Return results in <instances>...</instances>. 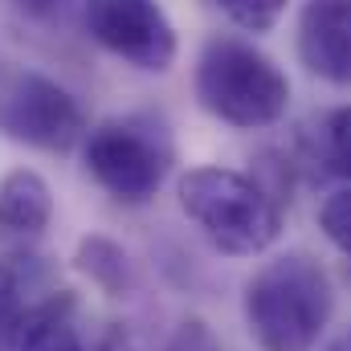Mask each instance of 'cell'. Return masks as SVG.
I'll use <instances>...</instances> for the list:
<instances>
[{
    "mask_svg": "<svg viewBox=\"0 0 351 351\" xmlns=\"http://www.w3.org/2000/svg\"><path fill=\"white\" fill-rule=\"evenodd\" d=\"M0 127L29 147L70 152L86 135V114L78 98L45 74H21L0 102Z\"/></svg>",
    "mask_w": 351,
    "mask_h": 351,
    "instance_id": "8992f818",
    "label": "cell"
},
{
    "mask_svg": "<svg viewBox=\"0 0 351 351\" xmlns=\"http://www.w3.org/2000/svg\"><path fill=\"white\" fill-rule=\"evenodd\" d=\"M241 311L262 351H315L331 323L335 290L311 254H278L245 282Z\"/></svg>",
    "mask_w": 351,
    "mask_h": 351,
    "instance_id": "6da1fadb",
    "label": "cell"
},
{
    "mask_svg": "<svg viewBox=\"0 0 351 351\" xmlns=\"http://www.w3.org/2000/svg\"><path fill=\"white\" fill-rule=\"evenodd\" d=\"M327 351H351V331H343V335H339V339H335Z\"/></svg>",
    "mask_w": 351,
    "mask_h": 351,
    "instance_id": "ac0fdd59",
    "label": "cell"
},
{
    "mask_svg": "<svg viewBox=\"0 0 351 351\" xmlns=\"http://www.w3.org/2000/svg\"><path fill=\"white\" fill-rule=\"evenodd\" d=\"M184 217L229 258H258L282 237V200L233 168H192L180 176Z\"/></svg>",
    "mask_w": 351,
    "mask_h": 351,
    "instance_id": "7a4b0ae2",
    "label": "cell"
},
{
    "mask_svg": "<svg viewBox=\"0 0 351 351\" xmlns=\"http://www.w3.org/2000/svg\"><path fill=\"white\" fill-rule=\"evenodd\" d=\"M164 351H225V348H221L217 331H213L200 315H188V319L176 323V331L168 335Z\"/></svg>",
    "mask_w": 351,
    "mask_h": 351,
    "instance_id": "9a60e30c",
    "label": "cell"
},
{
    "mask_svg": "<svg viewBox=\"0 0 351 351\" xmlns=\"http://www.w3.org/2000/svg\"><path fill=\"white\" fill-rule=\"evenodd\" d=\"M82 156H86V172L110 200L139 208L160 192L172 168V139L160 123L139 114L106 119L86 135Z\"/></svg>",
    "mask_w": 351,
    "mask_h": 351,
    "instance_id": "277c9868",
    "label": "cell"
},
{
    "mask_svg": "<svg viewBox=\"0 0 351 351\" xmlns=\"http://www.w3.org/2000/svg\"><path fill=\"white\" fill-rule=\"evenodd\" d=\"M0 351H90L78 327L74 290H49L45 298H33L12 323Z\"/></svg>",
    "mask_w": 351,
    "mask_h": 351,
    "instance_id": "ba28073f",
    "label": "cell"
},
{
    "mask_svg": "<svg viewBox=\"0 0 351 351\" xmlns=\"http://www.w3.org/2000/svg\"><path fill=\"white\" fill-rule=\"evenodd\" d=\"M53 221V192L33 168H12L0 180V237L33 241Z\"/></svg>",
    "mask_w": 351,
    "mask_h": 351,
    "instance_id": "9c48e42d",
    "label": "cell"
},
{
    "mask_svg": "<svg viewBox=\"0 0 351 351\" xmlns=\"http://www.w3.org/2000/svg\"><path fill=\"white\" fill-rule=\"evenodd\" d=\"M25 12H37V16H49V12H58L66 0H16Z\"/></svg>",
    "mask_w": 351,
    "mask_h": 351,
    "instance_id": "e0dca14e",
    "label": "cell"
},
{
    "mask_svg": "<svg viewBox=\"0 0 351 351\" xmlns=\"http://www.w3.org/2000/svg\"><path fill=\"white\" fill-rule=\"evenodd\" d=\"M323 160L335 176L351 180V106H339L323 119Z\"/></svg>",
    "mask_w": 351,
    "mask_h": 351,
    "instance_id": "7c38bea8",
    "label": "cell"
},
{
    "mask_svg": "<svg viewBox=\"0 0 351 351\" xmlns=\"http://www.w3.org/2000/svg\"><path fill=\"white\" fill-rule=\"evenodd\" d=\"M196 98L213 119L254 131V127H269L286 114L290 82L254 45H245L237 37H217L200 53Z\"/></svg>",
    "mask_w": 351,
    "mask_h": 351,
    "instance_id": "3957f363",
    "label": "cell"
},
{
    "mask_svg": "<svg viewBox=\"0 0 351 351\" xmlns=\"http://www.w3.org/2000/svg\"><path fill=\"white\" fill-rule=\"evenodd\" d=\"M298 53L311 74L351 86V0H306L298 16Z\"/></svg>",
    "mask_w": 351,
    "mask_h": 351,
    "instance_id": "52a82bcc",
    "label": "cell"
},
{
    "mask_svg": "<svg viewBox=\"0 0 351 351\" xmlns=\"http://www.w3.org/2000/svg\"><path fill=\"white\" fill-rule=\"evenodd\" d=\"M90 351H139V348H135V339H131V331H127V327L110 323V327L90 343Z\"/></svg>",
    "mask_w": 351,
    "mask_h": 351,
    "instance_id": "2e32d148",
    "label": "cell"
},
{
    "mask_svg": "<svg viewBox=\"0 0 351 351\" xmlns=\"http://www.w3.org/2000/svg\"><path fill=\"white\" fill-rule=\"evenodd\" d=\"M319 229H323V237H327L343 258H351V188H339V192H331V196L323 200V208H319Z\"/></svg>",
    "mask_w": 351,
    "mask_h": 351,
    "instance_id": "4fadbf2b",
    "label": "cell"
},
{
    "mask_svg": "<svg viewBox=\"0 0 351 351\" xmlns=\"http://www.w3.org/2000/svg\"><path fill=\"white\" fill-rule=\"evenodd\" d=\"M74 262H78V269L86 274L102 294H110V298H127V294L135 290V262H131V254H127L119 241L102 237V233H90V237L78 241Z\"/></svg>",
    "mask_w": 351,
    "mask_h": 351,
    "instance_id": "30bf717a",
    "label": "cell"
},
{
    "mask_svg": "<svg viewBox=\"0 0 351 351\" xmlns=\"http://www.w3.org/2000/svg\"><path fill=\"white\" fill-rule=\"evenodd\" d=\"M41 278H45V269L37 265V258H29V254L0 258V343L8 339V331L21 319V311L33 302L29 294L41 286Z\"/></svg>",
    "mask_w": 351,
    "mask_h": 351,
    "instance_id": "8fae6325",
    "label": "cell"
},
{
    "mask_svg": "<svg viewBox=\"0 0 351 351\" xmlns=\"http://www.w3.org/2000/svg\"><path fill=\"white\" fill-rule=\"evenodd\" d=\"M217 8H221L233 25H241V29H250V33H265V29H274L278 16L286 12V0H217Z\"/></svg>",
    "mask_w": 351,
    "mask_h": 351,
    "instance_id": "5bb4252c",
    "label": "cell"
},
{
    "mask_svg": "<svg viewBox=\"0 0 351 351\" xmlns=\"http://www.w3.org/2000/svg\"><path fill=\"white\" fill-rule=\"evenodd\" d=\"M86 29L106 53L135 70H172L176 29L156 0H86Z\"/></svg>",
    "mask_w": 351,
    "mask_h": 351,
    "instance_id": "5b68a950",
    "label": "cell"
}]
</instances>
